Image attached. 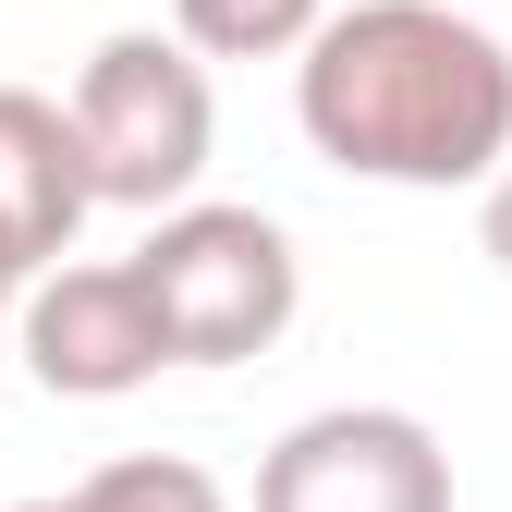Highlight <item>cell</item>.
Listing matches in <instances>:
<instances>
[{"label":"cell","instance_id":"11","mask_svg":"<svg viewBox=\"0 0 512 512\" xmlns=\"http://www.w3.org/2000/svg\"><path fill=\"white\" fill-rule=\"evenodd\" d=\"M13 512H74V500H13Z\"/></svg>","mask_w":512,"mask_h":512},{"label":"cell","instance_id":"7","mask_svg":"<svg viewBox=\"0 0 512 512\" xmlns=\"http://www.w3.org/2000/svg\"><path fill=\"white\" fill-rule=\"evenodd\" d=\"M330 0H171V37L196 61H293Z\"/></svg>","mask_w":512,"mask_h":512},{"label":"cell","instance_id":"5","mask_svg":"<svg viewBox=\"0 0 512 512\" xmlns=\"http://www.w3.org/2000/svg\"><path fill=\"white\" fill-rule=\"evenodd\" d=\"M13 354H25V378L37 391H61V403H122V391H147V378L171 366L159 354V317H147V293H135V269H25V293H13Z\"/></svg>","mask_w":512,"mask_h":512},{"label":"cell","instance_id":"9","mask_svg":"<svg viewBox=\"0 0 512 512\" xmlns=\"http://www.w3.org/2000/svg\"><path fill=\"white\" fill-rule=\"evenodd\" d=\"M476 244H488L500 269H512V147H500V171L476 183Z\"/></svg>","mask_w":512,"mask_h":512},{"label":"cell","instance_id":"4","mask_svg":"<svg viewBox=\"0 0 512 512\" xmlns=\"http://www.w3.org/2000/svg\"><path fill=\"white\" fill-rule=\"evenodd\" d=\"M256 512H452V452L403 403H330L281 427L256 464Z\"/></svg>","mask_w":512,"mask_h":512},{"label":"cell","instance_id":"8","mask_svg":"<svg viewBox=\"0 0 512 512\" xmlns=\"http://www.w3.org/2000/svg\"><path fill=\"white\" fill-rule=\"evenodd\" d=\"M74 512H232L208 464H183V452H122L74 488Z\"/></svg>","mask_w":512,"mask_h":512},{"label":"cell","instance_id":"6","mask_svg":"<svg viewBox=\"0 0 512 512\" xmlns=\"http://www.w3.org/2000/svg\"><path fill=\"white\" fill-rule=\"evenodd\" d=\"M86 208H98V196H86V159H74L61 98L0 86V244H13L25 269H49V256H74Z\"/></svg>","mask_w":512,"mask_h":512},{"label":"cell","instance_id":"2","mask_svg":"<svg viewBox=\"0 0 512 512\" xmlns=\"http://www.w3.org/2000/svg\"><path fill=\"white\" fill-rule=\"evenodd\" d=\"M159 317V354L171 366H244L293 330L305 269H293V232L269 208H220V196H183L159 208V232L122 256Z\"/></svg>","mask_w":512,"mask_h":512},{"label":"cell","instance_id":"10","mask_svg":"<svg viewBox=\"0 0 512 512\" xmlns=\"http://www.w3.org/2000/svg\"><path fill=\"white\" fill-rule=\"evenodd\" d=\"M13 293H25V256L0 244V366H13Z\"/></svg>","mask_w":512,"mask_h":512},{"label":"cell","instance_id":"3","mask_svg":"<svg viewBox=\"0 0 512 512\" xmlns=\"http://www.w3.org/2000/svg\"><path fill=\"white\" fill-rule=\"evenodd\" d=\"M61 122H74V159H86V196L98 208H183L208 183V147H220V98H208V61L159 37V25H122L86 49L74 98H61Z\"/></svg>","mask_w":512,"mask_h":512},{"label":"cell","instance_id":"1","mask_svg":"<svg viewBox=\"0 0 512 512\" xmlns=\"http://www.w3.org/2000/svg\"><path fill=\"white\" fill-rule=\"evenodd\" d=\"M293 122L354 183L452 196L512 147V49L452 0H342L293 49Z\"/></svg>","mask_w":512,"mask_h":512}]
</instances>
